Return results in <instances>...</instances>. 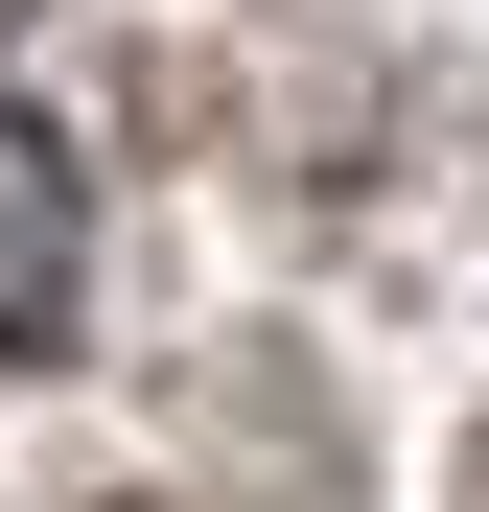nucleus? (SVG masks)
<instances>
[{
  "label": "nucleus",
  "instance_id": "nucleus-1",
  "mask_svg": "<svg viewBox=\"0 0 489 512\" xmlns=\"http://www.w3.org/2000/svg\"><path fill=\"white\" fill-rule=\"evenodd\" d=\"M0 350H70V140L47 117H0Z\"/></svg>",
  "mask_w": 489,
  "mask_h": 512
}]
</instances>
